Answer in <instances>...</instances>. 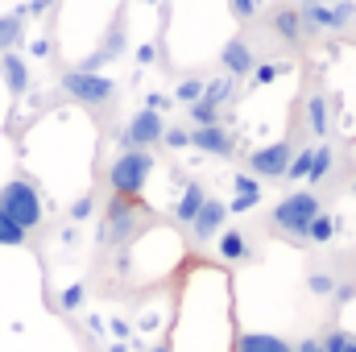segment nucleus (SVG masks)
<instances>
[{"mask_svg": "<svg viewBox=\"0 0 356 352\" xmlns=\"http://www.w3.org/2000/svg\"><path fill=\"white\" fill-rule=\"evenodd\" d=\"M319 211H323V203H319L315 191H290V195L269 211V228L282 232V237H290V241H307V228H311V220H315Z\"/></svg>", "mask_w": 356, "mask_h": 352, "instance_id": "1", "label": "nucleus"}, {"mask_svg": "<svg viewBox=\"0 0 356 352\" xmlns=\"http://www.w3.org/2000/svg\"><path fill=\"white\" fill-rule=\"evenodd\" d=\"M149 224V211L137 203V199H120L112 195L108 199V211H104V228H99V245H129L141 228Z\"/></svg>", "mask_w": 356, "mask_h": 352, "instance_id": "2", "label": "nucleus"}, {"mask_svg": "<svg viewBox=\"0 0 356 352\" xmlns=\"http://www.w3.org/2000/svg\"><path fill=\"white\" fill-rule=\"evenodd\" d=\"M0 211H4L21 232H33V228L42 224V195H38V186L25 182V178L4 182V186H0Z\"/></svg>", "mask_w": 356, "mask_h": 352, "instance_id": "3", "label": "nucleus"}, {"mask_svg": "<svg viewBox=\"0 0 356 352\" xmlns=\"http://www.w3.org/2000/svg\"><path fill=\"white\" fill-rule=\"evenodd\" d=\"M149 170H154L149 150H124V154L112 162V170H108V186H112V195H120V199H137V195L145 191V182H149Z\"/></svg>", "mask_w": 356, "mask_h": 352, "instance_id": "4", "label": "nucleus"}, {"mask_svg": "<svg viewBox=\"0 0 356 352\" xmlns=\"http://www.w3.org/2000/svg\"><path fill=\"white\" fill-rule=\"evenodd\" d=\"M63 88H67V95H75L83 108H104V104L116 95V83H112L108 75H91V71H71V75H63Z\"/></svg>", "mask_w": 356, "mask_h": 352, "instance_id": "5", "label": "nucleus"}, {"mask_svg": "<svg viewBox=\"0 0 356 352\" xmlns=\"http://www.w3.org/2000/svg\"><path fill=\"white\" fill-rule=\"evenodd\" d=\"M162 133H166V125H162V112H154V108H141V112L129 120L124 145H129V150H149V145H158V141H162Z\"/></svg>", "mask_w": 356, "mask_h": 352, "instance_id": "6", "label": "nucleus"}, {"mask_svg": "<svg viewBox=\"0 0 356 352\" xmlns=\"http://www.w3.org/2000/svg\"><path fill=\"white\" fill-rule=\"evenodd\" d=\"M290 158H294V145H290V141H273V145H266V150H253L249 170L261 175V178H286Z\"/></svg>", "mask_w": 356, "mask_h": 352, "instance_id": "7", "label": "nucleus"}, {"mask_svg": "<svg viewBox=\"0 0 356 352\" xmlns=\"http://www.w3.org/2000/svg\"><path fill=\"white\" fill-rule=\"evenodd\" d=\"M224 220H228V203H220V199H203V207H199L195 220H191L195 241H211V237L224 228Z\"/></svg>", "mask_w": 356, "mask_h": 352, "instance_id": "8", "label": "nucleus"}, {"mask_svg": "<svg viewBox=\"0 0 356 352\" xmlns=\"http://www.w3.org/2000/svg\"><path fill=\"white\" fill-rule=\"evenodd\" d=\"M191 145H199L203 154H216V158H232V154H236L232 137H228L220 125H203V129H195V133H191Z\"/></svg>", "mask_w": 356, "mask_h": 352, "instance_id": "9", "label": "nucleus"}, {"mask_svg": "<svg viewBox=\"0 0 356 352\" xmlns=\"http://www.w3.org/2000/svg\"><path fill=\"white\" fill-rule=\"evenodd\" d=\"M220 63H224V71H228V75H249V71L257 67V58H253V50H249V42H245V38L228 42V46H224V54H220Z\"/></svg>", "mask_w": 356, "mask_h": 352, "instance_id": "10", "label": "nucleus"}, {"mask_svg": "<svg viewBox=\"0 0 356 352\" xmlns=\"http://www.w3.org/2000/svg\"><path fill=\"white\" fill-rule=\"evenodd\" d=\"M232 186H236V199L228 203V211H253V207L261 203V182L253 175H236Z\"/></svg>", "mask_w": 356, "mask_h": 352, "instance_id": "11", "label": "nucleus"}, {"mask_svg": "<svg viewBox=\"0 0 356 352\" xmlns=\"http://www.w3.org/2000/svg\"><path fill=\"white\" fill-rule=\"evenodd\" d=\"M0 71H4V83H8V91H13V95H25V88H29V71H25L21 54L4 50V54H0Z\"/></svg>", "mask_w": 356, "mask_h": 352, "instance_id": "12", "label": "nucleus"}, {"mask_svg": "<svg viewBox=\"0 0 356 352\" xmlns=\"http://www.w3.org/2000/svg\"><path fill=\"white\" fill-rule=\"evenodd\" d=\"M203 199H207V191H203L199 182H186V186H182V195H178V203H175V220H178V224H191V220H195V211L203 207Z\"/></svg>", "mask_w": 356, "mask_h": 352, "instance_id": "13", "label": "nucleus"}, {"mask_svg": "<svg viewBox=\"0 0 356 352\" xmlns=\"http://www.w3.org/2000/svg\"><path fill=\"white\" fill-rule=\"evenodd\" d=\"M220 257H224V262H249V257H253L249 237H245V232H236V228L220 232Z\"/></svg>", "mask_w": 356, "mask_h": 352, "instance_id": "14", "label": "nucleus"}, {"mask_svg": "<svg viewBox=\"0 0 356 352\" xmlns=\"http://www.w3.org/2000/svg\"><path fill=\"white\" fill-rule=\"evenodd\" d=\"M236 352H290L282 336H266V332H245L236 336Z\"/></svg>", "mask_w": 356, "mask_h": 352, "instance_id": "15", "label": "nucleus"}, {"mask_svg": "<svg viewBox=\"0 0 356 352\" xmlns=\"http://www.w3.org/2000/svg\"><path fill=\"white\" fill-rule=\"evenodd\" d=\"M269 25H273V29H277L290 46H298V42H302V21H298V8L282 4V8L273 13V21H269Z\"/></svg>", "mask_w": 356, "mask_h": 352, "instance_id": "16", "label": "nucleus"}, {"mask_svg": "<svg viewBox=\"0 0 356 352\" xmlns=\"http://www.w3.org/2000/svg\"><path fill=\"white\" fill-rule=\"evenodd\" d=\"M332 162H336V154H332V150H327V145H315V150H311V166H307V182H311V186H315V182H323V178L332 175Z\"/></svg>", "mask_w": 356, "mask_h": 352, "instance_id": "17", "label": "nucleus"}, {"mask_svg": "<svg viewBox=\"0 0 356 352\" xmlns=\"http://www.w3.org/2000/svg\"><path fill=\"white\" fill-rule=\"evenodd\" d=\"M307 125L315 137H327V99L323 95H311L307 99Z\"/></svg>", "mask_w": 356, "mask_h": 352, "instance_id": "18", "label": "nucleus"}, {"mask_svg": "<svg viewBox=\"0 0 356 352\" xmlns=\"http://www.w3.org/2000/svg\"><path fill=\"white\" fill-rule=\"evenodd\" d=\"M21 25H25V13H8V17H0V54L17 46V38H21Z\"/></svg>", "mask_w": 356, "mask_h": 352, "instance_id": "19", "label": "nucleus"}, {"mask_svg": "<svg viewBox=\"0 0 356 352\" xmlns=\"http://www.w3.org/2000/svg\"><path fill=\"white\" fill-rule=\"evenodd\" d=\"M332 237H336V220H332L327 211H319V216L311 220V228H307V241H311V245H327Z\"/></svg>", "mask_w": 356, "mask_h": 352, "instance_id": "20", "label": "nucleus"}, {"mask_svg": "<svg viewBox=\"0 0 356 352\" xmlns=\"http://www.w3.org/2000/svg\"><path fill=\"white\" fill-rule=\"evenodd\" d=\"M191 120H195V129H203V125H220V108L207 104V99H195V104H191Z\"/></svg>", "mask_w": 356, "mask_h": 352, "instance_id": "21", "label": "nucleus"}, {"mask_svg": "<svg viewBox=\"0 0 356 352\" xmlns=\"http://www.w3.org/2000/svg\"><path fill=\"white\" fill-rule=\"evenodd\" d=\"M307 290L319 294V298H327V294L336 290V278H332L327 269H311V273H307Z\"/></svg>", "mask_w": 356, "mask_h": 352, "instance_id": "22", "label": "nucleus"}, {"mask_svg": "<svg viewBox=\"0 0 356 352\" xmlns=\"http://www.w3.org/2000/svg\"><path fill=\"white\" fill-rule=\"evenodd\" d=\"M25 241H29V232H21V228L0 211V245H25Z\"/></svg>", "mask_w": 356, "mask_h": 352, "instance_id": "23", "label": "nucleus"}, {"mask_svg": "<svg viewBox=\"0 0 356 352\" xmlns=\"http://www.w3.org/2000/svg\"><path fill=\"white\" fill-rule=\"evenodd\" d=\"M307 166H311V145H307V150H298V154L290 158V166H286V178H302V175H307Z\"/></svg>", "mask_w": 356, "mask_h": 352, "instance_id": "24", "label": "nucleus"}, {"mask_svg": "<svg viewBox=\"0 0 356 352\" xmlns=\"http://www.w3.org/2000/svg\"><path fill=\"white\" fill-rule=\"evenodd\" d=\"M228 88H232L228 79H216V83H203V95H199V99H207V104H216V108H220V99L228 95Z\"/></svg>", "mask_w": 356, "mask_h": 352, "instance_id": "25", "label": "nucleus"}, {"mask_svg": "<svg viewBox=\"0 0 356 352\" xmlns=\"http://www.w3.org/2000/svg\"><path fill=\"white\" fill-rule=\"evenodd\" d=\"M83 298H88V290H83V286H67V290H63V311H79V307H83Z\"/></svg>", "mask_w": 356, "mask_h": 352, "instance_id": "26", "label": "nucleus"}, {"mask_svg": "<svg viewBox=\"0 0 356 352\" xmlns=\"http://www.w3.org/2000/svg\"><path fill=\"white\" fill-rule=\"evenodd\" d=\"M203 95V79H186V83H178V99L182 104H195Z\"/></svg>", "mask_w": 356, "mask_h": 352, "instance_id": "27", "label": "nucleus"}, {"mask_svg": "<svg viewBox=\"0 0 356 352\" xmlns=\"http://www.w3.org/2000/svg\"><path fill=\"white\" fill-rule=\"evenodd\" d=\"M249 75H253V83H257V88H261V83H273V79H277V75H282V67H273V63H266V67H253V71H249Z\"/></svg>", "mask_w": 356, "mask_h": 352, "instance_id": "28", "label": "nucleus"}, {"mask_svg": "<svg viewBox=\"0 0 356 352\" xmlns=\"http://www.w3.org/2000/svg\"><path fill=\"white\" fill-rule=\"evenodd\" d=\"M162 141H166V145H175V150H186V145H191V133H186V129H166V133H162Z\"/></svg>", "mask_w": 356, "mask_h": 352, "instance_id": "29", "label": "nucleus"}, {"mask_svg": "<svg viewBox=\"0 0 356 352\" xmlns=\"http://www.w3.org/2000/svg\"><path fill=\"white\" fill-rule=\"evenodd\" d=\"M332 298H336V303H353V298H356V282H336Z\"/></svg>", "mask_w": 356, "mask_h": 352, "instance_id": "30", "label": "nucleus"}, {"mask_svg": "<svg viewBox=\"0 0 356 352\" xmlns=\"http://www.w3.org/2000/svg\"><path fill=\"white\" fill-rule=\"evenodd\" d=\"M91 207H95V203H91V195H83V199H79V203L71 207V220H88V216H91Z\"/></svg>", "mask_w": 356, "mask_h": 352, "instance_id": "31", "label": "nucleus"}, {"mask_svg": "<svg viewBox=\"0 0 356 352\" xmlns=\"http://www.w3.org/2000/svg\"><path fill=\"white\" fill-rule=\"evenodd\" d=\"M232 13H236V17H245V21H249V17H253V13H257V0H232Z\"/></svg>", "mask_w": 356, "mask_h": 352, "instance_id": "32", "label": "nucleus"}, {"mask_svg": "<svg viewBox=\"0 0 356 352\" xmlns=\"http://www.w3.org/2000/svg\"><path fill=\"white\" fill-rule=\"evenodd\" d=\"M290 352H323L319 340H298V344H290Z\"/></svg>", "mask_w": 356, "mask_h": 352, "instance_id": "33", "label": "nucleus"}, {"mask_svg": "<svg viewBox=\"0 0 356 352\" xmlns=\"http://www.w3.org/2000/svg\"><path fill=\"white\" fill-rule=\"evenodd\" d=\"M154 58H158V50H154V46H141V50H137V63H154Z\"/></svg>", "mask_w": 356, "mask_h": 352, "instance_id": "34", "label": "nucleus"}, {"mask_svg": "<svg viewBox=\"0 0 356 352\" xmlns=\"http://www.w3.org/2000/svg\"><path fill=\"white\" fill-rule=\"evenodd\" d=\"M145 104H149V108H154V112H162V108H166V95H149V99H145Z\"/></svg>", "mask_w": 356, "mask_h": 352, "instance_id": "35", "label": "nucleus"}, {"mask_svg": "<svg viewBox=\"0 0 356 352\" xmlns=\"http://www.w3.org/2000/svg\"><path fill=\"white\" fill-rule=\"evenodd\" d=\"M344 352H356V336H348V340H344Z\"/></svg>", "mask_w": 356, "mask_h": 352, "instance_id": "36", "label": "nucleus"}, {"mask_svg": "<svg viewBox=\"0 0 356 352\" xmlns=\"http://www.w3.org/2000/svg\"><path fill=\"white\" fill-rule=\"evenodd\" d=\"M149 352H170V344H154Z\"/></svg>", "mask_w": 356, "mask_h": 352, "instance_id": "37", "label": "nucleus"}, {"mask_svg": "<svg viewBox=\"0 0 356 352\" xmlns=\"http://www.w3.org/2000/svg\"><path fill=\"white\" fill-rule=\"evenodd\" d=\"M332 4H340V0H332Z\"/></svg>", "mask_w": 356, "mask_h": 352, "instance_id": "38", "label": "nucleus"}, {"mask_svg": "<svg viewBox=\"0 0 356 352\" xmlns=\"http://www.w3.org/2000/svg\"><path fill=\"white\" fill-rule=\"evenodd\" d=\"M353 191H356V182H353Z\"/></svg>", "mask_w": 356, "mask_h": 352, "instance_id": "39", "label": "nucleus"}]
</instances>
